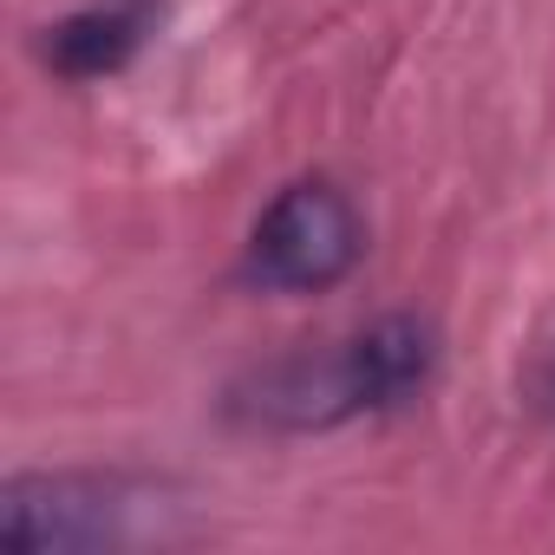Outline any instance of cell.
<instances>
[{
	"instance_id": "cell-4",
	"label": "cell",
	"mask_w": 555,
	"mask_h": 555,
	"mask_svg": "<svg viewBox=\"0 0 555 555\" xmlns=\"http://www.w3.org/2000/svg\"><path fill=\"white\" fill-rule=\"evenodd\" d=\"M131 47H138V21L131 14H73V21H60L53 27V40H47V60L66 73V79H99V73H118L125 60H131Z\"/></svg>"
},
{
	"instance_id": "cell-3",
	"label": "cell",
	"mask_w": 555,
	"mask_h": 555,
	"mask_svg": "<svg viewBox=\"0 0 555 555\" xmlns=\"http://www.w3.org/2000/svg\"><path fill=\"white\" fill-rule=\"evenodd\" d=\"M431 327H418L412 314H392L379 327H366L353 347H347V373H353V399L360 405H399L412 399L425 379H431Z\"/></svg>"
},
{
	"instance_id": "cell-1",
	"label": "cell",
	"mask_w": 555,
	"mask_h": 555,
	"mask_svg": "<svg viewBox=\"0 0 555 555\" xmlns=\"http://www.w3.org/2000/svg\"><path fill=\"white\" fill-rule=\"evenodd\" d=\"M360 209L334 183H295L282 190L261 222H255V268L274 288H334L340 274L360 261Z\"/></svg>"
},
{
	"instance_id": "cell-2",
	"label": "cell",
	"mask_w": 555,
	"mask_h": 555,
	"mask_svg": "<svg viewBox=\"0 0 555 555\" xmlns=\"http://www.w3.org/2000/svg\"><path fill=\"white\" fill-rule=\"evenodd\" d=\"M0 535L21 555L47 548H105L125 535V503L92 477H14L0 490Z\"/></svg>"
}]
</instances>
